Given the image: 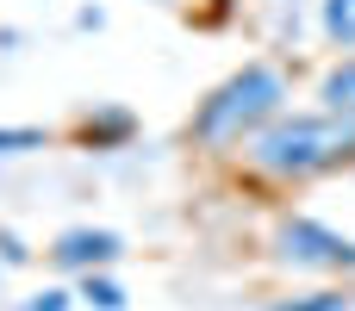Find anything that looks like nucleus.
I'll return each instance as SVG.
<instances>
[{
    "label": "nucleus",
    "mask_w": 355,
    "mask_h": 311,
    "mask_svg": "<svg viewBox=\"0 0 355 311\" xmlns=\"http://www.w3.org/2000/svg\"><path fill=\"white\" fill-rule=\"evenodd\" d=\"M50 137L37 131V125H0V156H31V150H44Z\"/></svg>",
    "instance_id": "nucleus-8"
},
{
    "label": "nucleus",
    "mask_w": 355,
    "mask_h": 311,
    "mask_svg": "<svg viewBox=\"0 0 355 311\" xmlns=\"http://www.w3.org/2000/svg\"><path fill=\"white\" fill-rule=\"evenodd\" d=\"M81 299L94 311H125V293H119V281L106 274V268H94V274H81Z\"/></svg>",
    "instance_id": "nucleus-7"
},
{
    "label": "nucleus",
    "mask_w": 355,
    "mask_h": 311,
    "mask_svg": "<svg viewBox=\"0 0 355 311\" xmlns=\"http://www.w3.org/2000/svg\"><path fill=\"white\" fill-rule=\"evenodd\" d=\"M287 112V75L268 69V62H243L231 81H218L200 112H193V137L206 150H231V143H250L262 125H275Z\"/></svg>",
    "instance_id": "nucleus-2"
},
{
    "label": "nucleus",
    "mask_w": 355,
    "mask_h": 311,
    "mask_svg": "<svg viewBox=\"0 0 355 311\" xmlns=\"http://www.w3.org/2000/svg\"><path fill=\"white\" fill-rule=\"evenodd\" d=\"M275 256L281 262H293V268H324V274H343L355 268V237L343 231H331V224H318V218H281L275 224Z\"/></svg>",
    "instance_id": "nucleus-3"
},
{
    "label": "nucleus",
    "mask_w": 355,
    "mask_h": 311,
    "mask_svg": "<svg viewBox=\"0 0 355 311\" xmlns=\"http://www.w3.org/2000/svg\"><path fill=\"white\" fill-rule=\"evenodd\" d=\"M318 25H324L331 44L355 50V0H318Z\"/></svg>",
    "instance_id": "nucleus-6"
},
{
    "label": "nucleus",
    "mask_w": 355,
    "mask_h": 311,
    "mask_svg": "<svg viewBox=\"0 0 355 311\" xmlns=\"http://www.w3.org/2000/svg\"><path fill=\"white\" fill-rule=\"evenodd\" d=\"M31 249H19V237H0V262H25Z\"/></svg>",
    "instance_id": "nucleus-13"
},
{
    "label": "nucleus",
    "mask_w": 355,
    "mask_h": 311,
    "mask_svg": "<svg viewBox=\"0 0 355 311\" xmlns=\"http://www.w3.org/2000/svg\"><path fill=\"white\" fill-rule=\"evenodd\" d=\"M318 100H324V112L355 118V56H349V62H337V69L318 81Z\"/></svg>",
    "instance_id": "nucleus-5"
},
{
    "label": "nucleus",
    "mask_w": 355,
    "mask_h": 311,
    "mask_svg": "<svg viewBox=\"0 0 355 311\" xmlns=\"http://www.w3.org/2000/svg\"><path fill=\"white\" fill-rule=\"evenodd\" d=\"M125 256V237L119 231H94V224H75L50 243V262L56 268H75V274H94V268H112Z\"/></svg>",
    "instance_id": "nucleus-4"
},
{
    "label": "nucleus",
    "mask_w": 355,
    "mask_h": 311,
    "mask_svg": "<svg viewBox=\"0 0 355 311\" xmlns=\"http://www.w3.org/2000/svg\"><path fill=\"white\" fill-rule=\"evenodd\" d=\"M19 311H69V293H62V287H44V293H31Z\"/></svg>",
    "instance_id": "nucleus-11"
},
{
    "label": "nucleus",
    "mask_w": 355,
    "mask_h": 311,
    "mask_svg": "<svg viewBox=\"0 0 355 311\" xmlns=\"http://www.w3.org/2000/svg\"><path fill=\"white\" fill-rule=\"evenodd\" d=\"M125 131H131V112H119V106H106L100 118H87V143H112Z\"/></svg>",
    "instance_id": "nucleus-9"
},
{
    "label": "nucleus",
    "mask_w": 355,
    "mask_h": 311,
    "mask_svg": "<svg viewBox=\"0 0 355 311\" xmlns=\"http://www.w3.org/2000/svg\"><path fill=\"white\" fill-rule=\"evenodd\" d=\"M268 311H343V293H300V299H275Z\"/></svg>",
    "instance_id": "nucleus-10"
},
{
    "label": "nucleus",
    "mask_w": 355,
    "mask_h": 311,
    "mask_svg": "<svg viewBox=\"0 0 355 311\" xmlns=\"http://www.w3.org/2000/svg\"><path fill=\"white\" fill-rule=\"evenodd\" d=\"M355 156V118L337 112H281L250 137V168L275 181H312Z\"/></svg>",
    "instance_id": "nucleus-1"
},
{
    "label": "nucleus",
    "mask_w": 355,
    "mask_h": 311,
    "mask_svg": "<svg viewBox=\"0 0 355 311\" xmlns=\"http://www.w3.org/2000/svg\"><path fill=\"white\" fill-rule=\"evenodd\" d=\"M100 19H106L100 6H81V12H75V25H81V31H100Z\"/></svg>",
    "instance_id": "nucleus-12"
}]
</instances>
